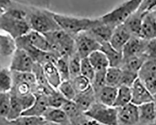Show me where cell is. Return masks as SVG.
<instances>
[{
	"label": "cell",
	"mask_w": 156,
	"mask_h": 125,
	"mask_svg": "<svg viewBox=\"0 0 156 125\" xmlns=\"http://www.w3.org/2000/svg\"><path fill=\"white\" fill-rule=\"evenodd\" d=\"M27 16L23 10L8 9L0 20V29L16 40L31 30L28 20H26Z\"/></svg>",
	"instance_id": "1"
},
{
	"label": "cell",
	"mask_w": 156,
	"mask_h": 125,
	"mask_svg": "<svg viewBox=\"0 0 156 125\" xmlns=\"http://www.w3.org/2000/svg\"><path fill=\"white\" fill-rule=\"evenodd\" d=\"M52 15L60 29L74 38L81 33L87 31L95 21V19L76 17L53 12H52Z\"/></svg>",
	"instance_id": "2"
},
{
	"label": "cell",
	"mask_w": 156,
	"mask_h": 125,
	"mask_svg": "<svg viewBox=\"0 0 156 125\" xmlns=\"http://www.w3.org/2000/svg\"><path fill=\"white\" fill-rule=\"evenodd\" d=\"M140 2L141 0L124 2L99 18L104 23L115 28L126 23L128 18L137 9Z\"/></svg>",
	"instance_id": "3"
},
{
	"label": "cell",
	"mask_w": 156,
	"mask_h": 125,
	"mask_svg": "<svg viewBox=\"0 0 156 125\" xmlns=\"http://www.w3.org/2000/svg\"><path fill=\"white\" fill-rule=\"evenodd\" d=\"M51 45V52L59 58L69 57L75 52L74 38L62 30H58L44 34Z\"/></svg>",
	"instance_id": "4"
},
{
	"label": "cell",
	"mask_w": 156,
	"mask_h": 125,
	"mask_svg": "<svg viewBox=\"0 0 156 125\" xmlns=\"http://www.w3.org/2000/svg\"><path fill=\"white\" fill-rule=\"evenodd\" d=\"M84 114L100 125H118V108L114 107L96 102Z\"/></svg>",
	"instance_id": "5"
},
{
	"label": "cell",
	"mask_w": 156,
	"mask_h": 125,
	"mask_svg": "<svg viewBox=\"0 0 156 125\" xmlns=\"http://www.w3.org/2000/svg\"><path fill=\"white\" fill-rule=\"evenodd\" d=\"M28 21L32 30L43 34L60 30L51 11H37L30 15Z\"/></svg>",
	"instance_id": "6"
},
{
	"label": "cell",
	"mask_w": 156,
	"mask_h": 125,
	"mask_svg": "<svg viewBox=\"0 0 156 125\" xmlns=\"http://www.w3.org/2000/svg\"><path fill=\"white\" fill-rule=\"evenodd\" d=\"M74 41L76 52L82 59L101 49V45L87 31L77 35Z\"/></svg>",
	"instance_id": "7"
},
{
	"label": "cell",
	"mask_w": 156,
	"mask_h": 125,
	"mask_svg": "<svg viewBox=\"0 0 156 125\" xmlns=\"http://www.w3.org/2000/svg\"><path fill=\"white\" fill-rule=\"evenodd\" d=\"M36 62L24 50L17 48L12 53L9 69L16 73H32Z\"/></svg>",
	"instance_id": "8"
},
{
	"label": "cell",
	"mask_w": 156,
	"mask_h": 125,
	"mask_svg": "<svg viewBox=\"0 0 156 125\" xmlns=\"http://www.w3.org/2000/svg\"><path fill=\"white\" fill-rule=\"evenodd\" d=\"M148 41L140 36H132L122 49L123 59L145 55Z\"/></svg>",
	"instance_id": "9"
},
{
	"label": "cell",
	"mask_w": 156,
	"mask_h": 125,
	"mask_svg": "<svg viewBox=\"0 0 156 125\" xmlns=\"http://www.w3.org/2000/svg\"><path fill=\"white\" fill-rule=\"evenodd\" d=\"M132 100L131 103L139 106L146 103L154 102L153 95L148 91L146 87L138 78L131 88Z\"/></svg>",
	"instance_id": "10"
},
{
	"label": "cell",
	"mask_w": 156,
	"mask_h": 125,
	"mask_svg": "<svg viewBox=\"0 0 156 125\" xmlns=\"http://www.w3.org/2000/svg\"><path fill=\"white\" fill-rule=\"evenodd\" d=\"M139 124L138 107L133 103L118 108V125Z\"/></svg>",
	"instance_id": "11"
},
{
	"label": "cell",
	"mask_w": 156,
	"mask_h": 125,
	"mask_svg": "<svg viewBox=\"0 0 156 125\" xmlns=\"http://www.w3.org/2000/svg\"><path fill=\"white\" fill-rule=\"evenodd\" d=\"M114 29L104 23L98 18L95 19L93 26L87 32L101 45L104 43L109 42Z\"/></svg>",
	"instance_id": "12"
},
{
	"label": "cell",
	"mask_w": 156,
	"mask_h": 125,
	"mask_svg": "<svg viewBox=\"0 0 156 125\" xmlns=\"http://www.w3.org/2000/svg\"><path fill=\"white\" fill-rule=\"evenodd\" d=\"M131 37V33L123 24L114 29L109 43L117 51L122 53L124 46Z\"/></svg>",
	"instance_id": "13"
},
{
	"label": "cell",
	"mask_w": 156,
	"mask_h": 125,
	"mask_svg": "<svg viewBox=\"0 0 156 125\" xmlns=\"http://www.w3.org/2000/svg\"><path fill=\"white\" fill-rule=\"evenodd\" d=\"M139 36L147 41L156 38V20L154 10L148 12L143 18Z\"/></svg>",
	"instance_id": "14"
},
{
	"label": "cell",
	"mask_w": 156,
	"mask_h": 125,
	"mask_svg": "<svg viewBox=\"0 0 156 125\" xmlns=\"http://www.w3.org/2000/svg\"><path fill=\"white\" fill-rule=\"evenodd\" d=\"M36 100L30 108L25 111L21 116H32L43 117L46 111L49 108L48 95L37 93Z\"/></svg>",
	"instance_id": "15"
},
{
	"label": "cell",
	"mask_w": 156,
	"mask_h": 125,
	"mask_svg": "<svg viewBox=\"0 0 156 125\" xmlns=\"http://www.w3.org/2000/svg\"><path fill=\"white\" fill-rule=\"evenodd\" d=\"M24 37L36 49L44 52H51V45L44 34L31 30Z\"/></svg>",
	"instance_id": "16"
},
{
	"label": "cell",
	"mask_w": 156,
	"mask_h": 125,
	"mask_svg": "<svg viewBox=\"0 0 156 125\" xmlns=\"http://www.w3.org/2000/svg\"><path fill=\"white\" fill-rule=\"evenodd\" d=\"M118 93V88L105 86L95 93L96 102L107 106L114 107Z\"/></svg>",
	"instance_id": "17"
},
{
	"label": "cell",
	"mask_w": 156,
	"mask_h": 125,
	"mask_svg": "<svg viewBox=\"0 0 156 125\" xmlns=\"http://www.w3.org/2000/svg\"><path fill=\"white\" fill-rule=\"evenodd\" d=\"M44 78L48 84L53 90H58L62 80L54 62H48L42 66Z\"/></svg>",
	"instance_id": "18"
},
{
	"label": "cell",
	"mask_w": 156,
	"mask_h": 125,
	"mask_svg": "<svg viewBox=\"0 0 156 125\" xmlns=\"http://www.w3.org/2000/svg\"><path fill=\"white\" fill-rule=\"evenodd\" d=\"M101 51H102L107 57L109 61V67H121L123 62V56L121 52L115 49L109 43H104L101 44Z\"/></svg>",
	"instance_id": "19"
},
{
	"label": "cell",
	"mask_w": 156,
	"mask_h": 125,
	"mask_svg": "<svg viewBox=\"0 0 156 125\" xmlns=\"http://www.w3.org/2000/svg\"><path fill=\"white\" fill-rule=\"evenodd\" d=\"M147 14L142 12L137 8L124 24L129 31L131 33L132 36H139L143 18Z\"/></svg>",
	"instance_id": "20"
},
{
	"label": "cell",
	"mask_w": 156,
	"mask_h": 125,
	"mask_svg": "<svg viewBox=\"0 0 156 125\" xmlns=\"http://www.w3.org/2000/svg\"><path fill=\"white\" fill-rule=\"evenodd\" d=\"M139 116V124L147 125L156 122L154 102H151L137 106Z\"/></svg>",
	"instance_id": "21"
},
{
	"label": "cell",
	"mask_w": 156,
	"mask_h": 125,
	"mask_svg": "<svg viewBox=\"0 0 156 125\" xmlns=\"http://www.w3.org/2000/svg\"><path fill=\"white\" fill-rule=\"evenodd\" d=\"M43 117L44 119L49 122L64 125L66 124L69 118L62 108H55L49 107L44 112Z\"/></svg>",
	"instance_id": "22"
},
{
	"label": "cell",
	"mask_w": 156,
	"mask_h": 125,
	"mask_svg": "<svg viewBox=\"0 0 156 125\" xmlns=\"http://www.w3.org/2000/svg\"><path fill=\"white\" fill-rule=\"evenodd\" d=\"M74 102L76 103L80 111L84 113L93 105V104L96 102L95 93L93 89L92 88L84 93L77 94Z\"/></svg>",
	"instance_id": "23"
},
{
	"label": "cell",
	"mask_w": 156,
	"mask_h": 125,
	"mask_svg": "<svg viewBox=\"0 0 156 125\" xmlns=\"http://www.w3.org/2000/svg\"><path fill=\"white\" fill-rule=\"evenodd\" d=\"M13 84L12 71L9 68L0 66V93H11Z\"/></svg>",
	"instance_id": "24"
},
{
	"label": "cell",
	"mask_w": 156,
	"mask_h": 125,
	"mask_svg": "<svg viewBox=\"0 0 156 125\" xmlns=\"http://www.w3.org/2000/svg\"><path fill=\"white\" fill-rule=\"evenodd\" d=\"M87 58L95 71L106 70L109 67L106 56L100 49L90 54Z\"/></svg>",
	"instance_id": "25"
},
{
	"label": "cell",
	"mask_w": 156,
	"mask_h": 125,
	"mask_svg": "<svg viewBox=\"0 0 156 125\" xmlns=\"http://www.w3.org/2000/svg\"><path fill=\"white\" fill-rule=\"evenodd\" d=\"M147 60V58L144 55L125 59H123V62L121 68L139 74L142 66Z\"/></svg>",
	"instance_id": "26"
},
{
	"label": "cell",
	"mask_w": 156,
	"mask_h": 125,
	"mask_svg": "<svg viewBox=\"0 0 156 125\" xmlns=\"http://www.w3.org/2000/svg\"><path fill=\"white\" fill-rule=\"evenodd\" d=\"M132 95L131 88L121 86L118 88V93L114 107L119 108L131 103Z\"/></svg>",
	"instance_id": "27"
},
{
	"label": "cell",
	"mask_w": 156,
	"mask_h": 125,
	"mask_svg": "<svg viewBox=\"0 0 156 125\" xmlns=\"http://www.w3.org/2000/svg\"><path fill=\"white\" fill-rule=\"evenodd\" d=\"M16 49L15 40L8 34L0 33V55L9 56Z\"/></svg>",
	"instance_id": "28"
},
{
	"label": "cell",
	"mask_w": 156,
	"mask_h": 125,
	"mask_svg": "<svg viewBox=\"0 0 156 125\" xmlns=\"http://www.w3.org/2000/svg\"><path fill=\"white\" fill-rule=\"evenodd\" d=\"M122 70L120 68L109 67L106 71V84L107 86L118 88L121 86Z\"/></svg>",
	"instance_id": "29"
},
{
	"label": "cell",
	"mask_w": 156,
	"mask_h": 125,
	"mask_svg": "<svg viewBox=\"0 0 156 125\" xmlns=\"http://www.w3.org/2000/svg\"><path fill=\"white\" fill-rule=\"evenodd\" d=\"M11 95V108L9 110V112L8 116L6 118L8 121L12 122L20 116H21L23 112L24 111V109L21 103L19 98L17 96L14 94Z\"/></svg>",
	"instance_id": "30"
},
{
	"label": "cell",
	"mask_w": 156,
	"mask_h": 125,
	"mask_svg": "<svg viewBox=\"0 0 156 125\" xmlns=\"http://www.w3.org/2000/svg\"><path fill=\"white\" fill-rule=\"evenodd\" d=\"M71 81L77 94L86 93L93 88L90 81L82 75L74 78Z\"/></svg>",
	"instance_id": "31"
},
{
	"label": "cell",
	"mask_w": 156,
	"mask_h": 125,
	"mask_svg": "<svg viewBox=\"0 0 156 125\" xmlns=\"http://www.w3.org/2000/svg\"><path fill=\"white\" fill-rule=\"evenodd\" d=\"M58 90L61 95L68 101L74 102L77 95L71 80L62 81Z\"/></svg>",
	"instance_id": "32"
},
{
	"label": "cell",
	"mask_w": 156,
	"mask_h": 125,
	"mask_svg": "<svg viewBox=\"0 0 156 125\" xmlns=\"http://www.w3.org/2000/svg\"><path fill=\"white\" fill-rule=\"evenodd\" d=\"M69 58V57L65 56L60 57L56 60L55 63L60 74L62 81L71 80L68 63Z\"/></svg>",
	"instance_id": "33"
},
{
	"label": "cell",
	"mask_w": 156,
	"mask_h": 125,
	"mask_svg": "<svg viewBox=\"0 0 156 125\" xmlns=\"http://www.w3.org/2000/svg\"><path fill=\"white\" fill-rule=\"evenodd\" d=\"M82 58L76 52L69 58V70L71 80L81 75V65Z\"/></svg>",
	"instance_id": "34"
},
{
	"label": "cell",
	"mask_w": 156,
	"mask_h": 125,
	"mask_svg": "<svg viewBox=\"0 0 156 125\" xmlns=\"http://www.w3.org/2000/svg\"><path fill=\"white\" fill-rule=\"evenodd\" d=\"M154 75H156V58L147 59L139 73V78L142 81Z\"/></svg>",
	"instance_id": "35"
},
{
	"label": "cell",
	"mask_w": 156,
	"mask_h": 125,
	"mask_svg": "<svg viewBox=\"0 0 156 125\" xmlns=\"http://www.w3.org/2000/svg\"><path fill=\"white\" fill-rule=\"evenodd\" d=\"M46 121L43 117L21 116L11 123L15 125H43Z\"/></svg>",
	"instance_id": "36"
},
{
	"label": "cell",
	"mask_w": 156,
	"mask_h": 125,
	"mask_svg": "<svg viewBox=\"0 0 156 125\" xmlns=\"http://www.w3.org/2000/svg\"><path fill=\"white\" fill-rule=\"evenodd\" d=\"M11 103V93H0V116L7 118Z\"/></svg>",
	"instance_id": "37"
},
{
	"label": "cell",
	"mask_w": 156,
	"mask_h": 125,
	"mask_svg": "<svg viewBox=\"0 0 156 125\" xmlns=\"http://www.w3.org/2000/svg\"><path fill=\"white\" fill-rule=\"evenodd\" d=\"M49 107L55 108H61L68 100L65 99L58 91H54L48 95Z\"/></svg>",
	"instance_id": "38"
},
{
	"label": "cell",
	"mask_w": 156,
	"mask_h": 125,
	"mask_svg": "<svg viewBox=\"0 0 156 125\" xmlns=\"http://www.w3.org/2000/svg\"><path fill=\"white\" fill-rule=\"evenodd\" d=\"M96 71L93 66L90 64L87 58H83L81 59V75L86 77L90 82H93Z\"/></svg>",
	"instance_id": "39"
},
{
	"label": "cell",
	"mask_w": 156,
	"mask_h": 125,
	"mask_svg": "<svg viewBox=\"0 0 156 125\" xmlns=\"http://www.w3.org/2000/svg\"><path fill=\"white\" fill-rule=\"evenodd\" d=\"M122 70V69H121ZM139 78V74L131 71L122 70L121 86L131 88L134 82Z\"/></svg>",
	"instance_id": "40"
},
{
	"label": "cell",
	"mask_w": 156,
	"mask_h": 125,
	"mask_svg": "<svg viewBox=\"0 0 156 125\" xmlns=\"http://www.w3.org/2000/svg\"><path fill=\"white\" fill-rule=\"evenodd\" d=\"M61 108L66 112L69 118L77 117L80 115V112H81L76 103L71 101H67Z\"/></svg>",
	"instance_id": "41"
},
{
	"label": "cell",
	"mask_w": 156,
	"mask_h": 125,
	"mask_svg": "<svg viewBox=\"0 0 156 125\" xmlns=\"http://www.w3.org/2000/svg\"><path fill=\"white\" fill-rule=\"evenodd\" d=\"M141 81L144 83L146 88L154 96L156 94V75L149 77Z\"/></svg>",
	"instance_id": "42"
},
{
	"label": "cell",
	"mask_w": 156,
	"mask_h": 125,
	"mask_svg": "<svg viewBox=\"0 0 156 125\" xmlns=\"http://www.w3.org/2000/svg\"><path fill=\"white\" fill-rule=\"evenodd\" d=\"M145 56L147 59L156 58V38L148 41Z\"/></svg>",
	"instance_id": "43"
},
{
	"label": "cell",
	"mask_w": 156,
	"mask_h": 125,
	"mask_svg": "<svg viewBox=\"0 0 156 125\" xmlns=\"http://www.w3.org/2000/svg\"><path fill=\"white\" fill-rule=\"evenodd\" d=\"M43 125H60L58 124H56V123H51V122H49V121H46Z\"/></svg>",
	"instance_id": "44"
},
{
	"label": "cell",
	"mask_w": 156,
	"mask_h": 125,
	"mask_svg": "<svg viewBox=\"0 0 156 125\" xmlns=\"http://www.w3.org/2000/svg\"><path fill=\"white\" fill-rule=\"evenodd\" d=\"M154 102V107H155V120H156V101Z\"/></svg>",
	"instance_id": "45"
},
{
	"label": "cell",
	"mask_w": 156,
	"mask_h": 125,
	"mask_svg": "<svg viewBox=\"0 0 156 125\" xmlns=\"http://www.w3.org/2000/svg\"><path fill=\"white\" fill-rule=\"evenodd\" d=\"M154 16H155V18L156 20V8L154 9Z\"/></svg>",
	"instance_id": "46"
},
{
	"label": "cell",
	"mask_w": 156,
	"mask_h": 125,
	"mask_svg": "<svg viewBox=\"0 0 156 125\" xmlns=\"http://www.w3.org/2000/svg\"><path fill=\"white\" fill-rule=\"evenodd\" d=\"M3 15V12L1 11H0V20H1V18H2V16Z\"/></svg>",
	"instance_id": "47"
},
{
	"label": "cell",
	"mask_w": 156,
	"mask_h": 125,
	"mask_svg": "<svg viewBox=\"0 0 156 125\" xmlns=\"http://www.w3.org/2000/svg\"><path fill=\"white\" fill-rule=\"evenodd\" d=\"M147 125H156V122L151 123V124H147Z\"/></svg>",
	"instance_id": "48"
},
{
	"label": "cell",
	"mask_w": 156,
	"mask_h": 125,
	"mask_svg": "<svg viewBox=\"0 0 156 125\" xmlns=\"http://www.w3.org/2000/svg\"><path fill=\"white\" fill-rule=\"evenodd\" d=\"M154 102L156 101V94H155V95H154Z\"/></svg>",
	"instance_id": "49"
}]
</instances>
